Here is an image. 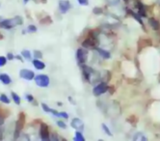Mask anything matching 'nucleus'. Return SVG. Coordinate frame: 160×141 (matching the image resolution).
Wrapping results in <instances>:
<instances>
[{
  "label": "nucleus",
  "mask_w": 160,
  "mask_h": 141,
  "mask_svg": "<svg viewBox=\"0 0 160 141\" xmlns=\"http://www.w3.org/2000/svg\"><path fill=\"white\" fill-rule=\"evenodd\" d=\"M23 22L24 20L21 16H16L11 18H0V28L5 29V30H10L17 26L22 25Z\"/></svg>",
  "instance_id": "f257e3e1"
},
{
  "label": "nucleus",
  "mask_w": 160,
  "mask_h": 141,
  "mask_svg": "<svg viewBox=\"0 0 160 141\" xmlns=\"http://www.w3.org/2000/svg\"><path fill=\"white\" fill-rule=\"evenodd\" d=\"M34 81H35V84L38 87L48 88L50 84V77L45 74H39V75H36L35 78H34Z\"/></svg>",
  "instance_id": "f03ea898"
},
{
  "label": "nucleus",
  "mask_w": 160,
  "mask_h": 141,
  "mask_svg": "<svg viewBox=\"0 0 160 141\" xmlns=\"http://www.w3.org/2000/svg\"><path fill=\"white\" fill-rule=\"evenodd\" d=\"M18 76L26 81H32L34 80L36 76V74L34 72L33 70L31 69H27V68H23V69H20L19 72H18Z\"/></svg>",
  "instance_id": "7ed1b4c3"
},
{
  "label": "nucleus",
  "mask_w": 160,
  "mask_h": 141,
  "mask_svg": "<svg viewBox=\"0 0 160 141\" xmlns=\"http://www.w3.org/2000/svg\"><path fill=\"white\" fill-rule=\"evenodd\" d=\"M23 126H24L23 114H19L18 120L16 122V126H15V131H14V138L15 139H18L19 136L21 135V132H22V128H23Z\"/></svg>",
  "instance_id": "20e7f679"
},
{
  "label": "nucleus",
  "mask_w": 160,
  "mask_h": 141,
  "mask_svg": "<svg viewBox=\"0 0 160 141\" xmlns=\"http://www.w3.org/2000/svg\"><path fill=\"white\" fill-rule=\"evenodd\" d=\"M75 57H76V61L79 65H83L86 63L87 59H88V51L82 48H80L76 50V54H75Z\"/></svg>",
  "instance_id": "39448f33"
},
{
  "label": "nucleus",
  "mask_w": 160,
  "mask_h": 141,
  "mask_svg": "<svg viewBox=\"0 0 160 141\" xmlns=\"http://www.w3.org/2000/svg\"><path fill=\"white\" fill-rule=\"evenodd\" d=\"M40 138L42 141H49L50 140V132H49V128L47 124L42 123L40 126Z\"/></svg>",
  "instance_id": "423d86ee"
},
{
  "label": "nucleus",
  "mask_w": 160,
  "mask_h": 141,
  "mask_svg": "<svg viewBox=\"0 0 160 141\" xmlns=\"http://www.w3.org/2000/svg\"><path fill=\"white\" fill-rule=\"evenodd\" d=\"M108 89H109V87H108V85L106 84V82H101V83H99V84H97L95 87H94V89H93V94L95 96H100V95H102V94H104V93H106L107 91H108Z\"/></svg>",
  "instance_id": "0eeeda50"
},
{
  "label": "nucleus",
  "mask_w": 160,
  "mask_h": 141,
  "mask_svg": "<svg viewBox=\"0 0 160 141\" xmlns=\"http://www.w3.org/2000/svg\"><path fill=\"white\" fill-rule=\"evenodd\" d=\"M58 7H59V12H60V13L65 15V14H67L68 12L71 10L72 4L70 2V0H59Z\"/></svg>",
  "instance_id": "6e6552de"
},
{
  "label": "nucleus",
  "mask_w": 160,
  "mask_h": 141,
  "mask_svg": "<svg viewBox=\"0 0 160 141\" xmlns=\"http://www.w3.org/2000/svg\"><path fill=\"white\" fill-rule=\"evenodd\" d=\"M71 126L72 128L76 131H83L84 130V123L81 119L79 118H73L71 121Z\"/></svg>",
  "instance_id": "1a4fd4ad"
},
{
  "label": "nucleus",
  "mask_w": 160,
  "mask_h": 141,
  "mask_svg": "<svg viewBox=\"0 0 160 141\" xmlns=\"http://www.w3.org/2000/svg\"><path fill=\"white\" fill-rule=\"evenodd\" d=\"M31 62H32V65H33L34 69L37 70H42L45 69V67H47V65H45V63L43 61H42V59L33 58Z\"/></svg>",
  "instance_id": "9d476101"
},
{
  "label": "nucleus",
  "mask_w": 160,
  "mask_h": 141,
  "mask_svg": "<svg viewBox=\"0 0 160 141\" xmlns=\"http://www.w3.org/2000/svg\"><path fill=\"white\" fill-rule=\"evenodd\" d=\"M0 82H1L3 85L8 86V85H10L13 82V79L8 74L3 73V74H0Z\"/></svg>",
  "instance_id": "9b49d317"
},
{
  "label": "nucleus",
  "mask_w": 160,
  "mask_h": 141,
  "mask_svg": "<svg viewBox=\"0 0 160 141\" xmlns=\"http://www.w3.org/2000/svg\"><path fill=\"white\" fill-rule=\"evenodd\" d=\"M50 114H52L54 117H57V118H62V119H68V114L67 112H64V111H58L56 109H53L51 108V111H50Z\"/></svg>",
  "instance_id": "f8f14e48"
},
{
  "label": "nucleus",
  "mask_w": 160,
  "mask_h": 141,
  "mask_svg": "<svg viewBox=\"0 0 160 141\" xmlns=\"http://www.w3.org/2000/svg\"><path fill=\"white\" fill-rule=\"evenodd\" d=\"M20 55L22 56V58H23L25 61H32V59H33V53L29 50H21Z\"/></svg>",
  "instance_id": "ddd939ff"
},
{
  "label": "nucleus",
  "mask_w": 160,
  "mask_h": 141,
  "mask_svg": "<svg viewBox=\"0 0 160 141\" xmlns=\"http://www.w3.org/2000/svg\"><path fill=\"white\" fill-rule=\"evenodd\" d=\"M11 99L14 102L15 104L17 105H20L21 104V97L18 95V94L15 91H12L11 92Z\"/></svg>",
  "instance_id": "4468645a"
},
{
  "label": "nucleus",
  "mask_w": 160,
  "mask_h": 141,
  "mask_svg": "<svg viewBox=\"0 0 160 141\" xmlns=\"http://www.w3.org/2000/svg\"><path fill=\"white\" fill-rule=\"evenodd\" d=\"M135 6L137 7V9H138V14H139L141 17H147V13H146L145 6H144L140 1H136Z\"/></svg>",
  "instance_id": "2eb2a0df"
},
{
  "label": "nucleus",
  "mask_w": 160,
  "mask_h": 141,
  "mask_svg": "<svg viewBox=\"0 0 160 141\" xmlns=\"http://www.w3.org/2000/svg\"><path fill=\"white\" fill-rule=\"evenodd\" d=\"M96 50L99 53V55L102 57V58H104V59H109V58L111 57V54H110V52L109 51H107V50H103V49H100V48H96Z\"/></svg>",
  "instance_id": "dca6fc26"
},
{
  "label": "nucleus",
  "mask_w": 160,
  "mask_h": 141,
  "mask_svg": "<svg viewBox=\"0 0 160 141\" xmlns=\"http://www.w3.org/2000/svg\"><path fill=\"white\" fill-rule=\"evenodd\" d=\"M11 101H12V99H11L8 95H6V94H4V93L0 94V102H2L4 104H10Z\"/></svg>",
  "instance_id": "f3484780"
},
{
  "label": "nucleus",
  "mask_w": 160,
  "mask_h": 141,
  "mask_svg": "<svg viewBox=\"0 0 160 141\" xmlns=\"http://www.w3.org/2000/svg\"><path fill=\"white\" fill-rule=\"evenodd\" d=\"M148 23H150L151 26L152 27V29H154V30H158L160 28V23L155 18H150L148 19Z\"/></svg>",
  "instance_id": "a211bd4d"
},
{
  "label": "nucleus",
  "mask_w": 160,
  "mask_h": 141,
  "mask_svg": "<svg viewBox=\"0 0 160 141\" xmlns=\"http://www.w3.org/2000/svg\"><path fill=\"white\" fill-rule=\"evenodd\" d=\"M128 14H130V15H131V16H132V17H133V18H135V19H136L137 21H138V22L140 23V24H143L142 18H140L141 16H140L139 14H136V13H134L133 11H131V10H129V9L128 10Z\"/></svg>",
  "instance_id": "6ab92c4d"
},
{
  "label": "nucleus",
  "mask_w": 160,
  "mask_h": 141,
  "mask_svg": "<svg viewBox=\"0 0 160 141\" xmlns=\"http://www.w3.org/2000/svg\"><path fill=\"white\" fill-rule=\"evenodd\" d=\"M134 141H145L147 140V137L142 133H136L135 135L133 136Z\"/></svg>",
  "instance_id": "aec40b11"
},
{
  "label": "nucleus",
  "mask_w": 160,
  "mask_h": 141,
  "mask_svg": "<svg viewBox=\"0 0 160 141\" xmlns=\"http://www.w3.org/2000/svg\"><path fill=\"white\" fill-rule=\"evenodd\" d=\"M73 139H74L75 141H85V137L83 136L81 131H76V132H75V134H74Z\"/></svg>",
  "instance_id": "412c9836"
},
{
  "label": "nucleus",
  "mask_w": 160,
  "mask_h": 141,
  "mask_svg": "<svg viewBox=\"0 0 160 141\" xmlns=\"http://www.w3.org/2000/svg\"><path fill=\"white\" fill-rule=\"evenodd\" d=\"M26 32L27 33H31V34H33V33H36L37 31H38V27L35 25V24H29L27 27H26Z\"/></svg>",
  "instance_id": "4be33fe9"
},
{
  "label": "nucleus",
  "mask_w": 160,
  "mask_h": 141,
  "mask_svg": "<svg viewBox=\"0 0 160 141\" xmlns=\"http://www.w3.org/2000/svg\"><path fill=\"white\" fill-rule=\"evenodd\" d=\"M33 58H37V59H42V58L43 57L42 55V52L39 50H35L33 52Z\"/></svg>",
  "instance_id": "5701e85b"
},
{
  "label": "nucleus",
  "mask_w": 160,
  "mask_h": 141,
  "mask_svg": "<svg viewBox=\"0 0 160 141\" xmlns=\"http://www.w3.org/2000/svg\"><path fill=\"white\" fill-rule=\"evenodd\" d=\"M8 64V59L6 56L0 55V68H3Z\"/></svg>",
  "instance_id": "b1692460"
},
{
  "label": "nucleus",
  "mask_w": 160,
  "mask_h": 141,
  "mask_svg": "<svg viewBox=\"0 0 160 141\" xmlns=\"http://www.w3.org/2000/svg\"><path fill=\"white\" fill-rule=\"evenodd\" d=\"M41 107H42V111L45 112V113H50V111H51V107H49L47 103H44V102L41 103Z\"/></svg>",
  "instance_id": "393cba45"
},
{
  "label": "nucleus",
  "mask_w": 160,
  "mask_h": 141,
  "mask_svg": "<svg viewBox=\"0 0 160 141\" xmlns=\"http://www.w3.org/2000/svg\"><path fill=\"white\" fill-rule=\"evenodd\" d=\"M25 100L28 102H35V98H34V96L32 95V94H25Z\"/></svg>",
  "instance_id": "a878e982"
},
{
  "label": "nucleus",
  "mask_w": 160,
  "mask_h": 141,
  "mask_svg": "<svg viewBox=\"0 0 160 141\" xmlns=\"http://www.w3.org/2000/svg\"><path fill=\"white\" fill-rule=\"evenodd\" d=\"M56 124H57V126H58L60 128H63V130H66V128H67V124L64 121H62V120H58V121L56 122Z\"/></svg>",
  "instance_id": "bb28decb"
},
{
  "label": "nucleus",
  "mask_w": 160,
  "mask_h": 141,
  "mask_svg": "<svg viewBox=\"0 0 160 141\" xmlns=\"http://www.w3.org/2000/svg\"><path fill=\"white\" fill-rule=\"evenodd\" d=\"M6 57H7L8 61H13V60H15L16 55H15L13 52H8V53L6 54Z\"/></svg>",
  "instance_id": "cd10ccee"
},
{
  "label": "nucleus",
  "mask_w": 160,
  "mask_h": 141,
  "mask_svg": "<svg viewBox=\"0 0 160 141\" xmlns=\"http://www.w3.org/2000/svg\"><path fill=\"white\" fill-rule=\"evenodd\" d=\"M101 127H102V130L104 131V133H106L109 136H111L112 135V133H111V131L109 130V128L105 125V124H102L101 125Z\"/></svg>",
  "instance_id": "c85d7f7f"
},
{
  "label": "nucleus",
  "mask_w": 160,
  "mask_h": 141,
  "mask_svg": "<svg viewBox=\"0 0 160 141\" xmlns=\"http://www.w3.org/2000/svg\"><path fill=\"white\" fill-rule=\"evenodd\" d=\"M102 9L101 8H99V7H95L94 8V10H93V13L95 14V15H101L102 14Z\"/></svg>",
  "instance_id": "c756f323"
},
{
  "label": "nucleus",
  "mask_w": 160,
  "mask_h": 141,
  "mask_svg": "<svg viewBox=\"0 0 160 141\" xmlns=\"http://www.w3.org/2000/svg\"><path fill=\"white\" fill-rule=\"evenodd\" d=\"M79 5L81 6H88L89 5V0H77Z\"/></svg>",
  "instance_id": "7c9ffc66"
},
{
  "label": "nucleus",
  "mask_w": 160,
  "mask_h": 141,
  "mask_svg": "<svg viewBox=\"0 0 160 141\" xmlns=\"http://www.w3.org/2000/svg\"><path fill=\"white\" fill-rule=\"evenodd\" d=\"M50 140H59V137L56 135L55 133H50Z\"/></svg>",
  "instance_id": "2f4dec72"
},
{
  "label": "nucleus",
  "mask_w": 160,
  "mask_h": 141,
  "mask_svg": "<svg viewBox=\"0 0 160 141\" xmlns=\"http://www.w3.org/2000/svg\"><path fill=\"white\" fill-rule=\"evenodd\" d=\"M15 59H17V60H18V61H21V62L24 60L23 58H22V56H21V55H18V54L16 55V58H15Z\"/></svg>",
  "instance_id": "473e14b6"
},
{
  "label": "nucleus",
  "mask_w": 160,
  "mask_h": 141,
  "mask_svg": "<svg viewBox=\"0 0 160 141\" xmlns=\"http://www.w3.org/2000/svg\"><path fill=\"white\" fill-rule=\"evenodd\" d=\"M29 1H32V0H23V2H24L25 4H26V3H28Z\"/></svg>",
  "instance_id": "72a5a7b5"
},
{
  "label": "nucleus",
  "mask_w": 160,
  "mask_h": 141,
  "mask_svg": "<svg viewBox=\"0 0 160 141\" xmlns=\"http://www.w3.org/2000/svg\"><path fill=\"white\" fill-rule=\"evenodd\" d=\"M124 1H128V0H124Z\"/></svg>",
  "instance_id": "f704fd0d"
},
{
  "label": "nucleus",
  "mask_w": 160,
  "mask_h": 141,
  "mask_svg": "<svg viewBox=\"0 0 160 141\" xmlns=\"http://www.w3.org/2000/svg\"><path fill=\"white\" fill-rule=\"evenodd\" d=\"M0 6H1V3H0Z\"/></svg>",
  "instance_id": "c9c22d12"
}]
</instances>
